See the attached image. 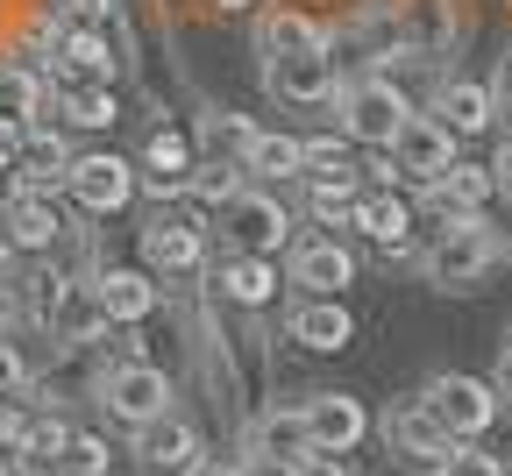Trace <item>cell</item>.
I'll return each instance as SVG.
<instances>
[{
    "mask_svg": "<svg viewBox=\"0 0 512 476\" xmlns=\"http://www.w3.org/2000/svg\"><path fill=\"white\" fill-rule=\"evenodd\" d=\"M107 441L100 434H72V441H64V455H57V476H107Z\"/></svg>",
    "mask_w": 512,
    "mask_h": 476,
    "instance_id": "f1b7e54d",
    "label": "cell"
},
{
    "mask_svg": "<svg viewBox=\"0 0 512 476\" xmlns=\"http://www.w3.org/2000/svg\"><path fill=\"white\" fill-rule=\"evenodd\" d=\"M235 476H285V469H278V462H256V455H249V462H235Z\"/></svg>",
    "mask_w": 512,
    "mask_h": 476,
    "instance_id": "8d00e7d4",
    "label": "cell"
},
{
    "mask_svg": "<svg viewBox=\"0 0 512 476\" xmlns=\"http://www.w3.org/2000/svg\"><path fill=\"white\" fill-rule=\"evenodd\" d=\"M93 292H100V306H107L114 327H143L164 306V278L150 263H107V270H93Z\"/></svg>",
    "mask_w": 512,
    "mask_h": 476,
    "instance_id": "30bf717a",
    "label": "cell"
},
{
    "mask_svg": "<svg viewBox=\"0 0 512 476\" xmlns=\"http://www.w3.org/2000/svg\"><path fill=\"white\" fill-rule=\"evenodd\" d=\"M441 192H448V199H463L470 214H484V207H491V199H498L505 185H498V164H456V171L441 178Z\"/></svg>",
    "mask_w": 512,
    "mask_h": 476,
    "instance_id": "83f0119b",
    "label": "cell"
},
{
    "mask_svg": "<svg viewBox=\"0 0 512 476\" xmlns=\"http://www.w3.org/2000/svg\"><path fill=\"white\" fill-rule=\"evenodd\" d=\"M200 135H207V150H228V157L242 164V150L256 143V121H249V114H214Z\"/></svg>",
    "mask_w": 512,
    "mask_h": 476,
    "instance_id": "f546056e",
    "label": "cell"
},
{
    "mask_svg": "<svg viewBox=\"0 0 512 476\" xmlns=\"http://www.w3.org/2000/svg\"><path fill=\"white\" fill-rule=\"evenodd\" d=\"M434 413H441V427L456 434V441H484L491 427H498V384L491 377H470V370H441V377H427V391H420Z\"/></svg>",
    "mask_w": 512,
    "mask_h": 476,
    "instance_id": "277c9868",
    "label": "cell"
},
{
    "mask_svg": "<svg viewBox=\"0 0 512 476\" xmlns=\"http://www.w3.org/2000/svg\"><path fill=\"white\" fill-rule=\"evenodd\" d=\"M221 242L228 249H249V256H278L292 242V214H285V199L264 192V185H242L235 199H221Z\"/></svg>",
    "mask_w": 512,
    "mask_h": 476,
    "instance_id": "3957f363",
    "label": "cell"
},
{
    "mask_svg": "<svg viewBox=\"0 0 512 476\" xmlns=\"http://www.w3.org/2000/svg\"><path fill=\"white\" fill-rule=\"evenodd\" d=\"M192 476H235V462H214V455H207V462L192 469Z\"/></svg>",
    "mask_w": 512,
    "mask_h": 476,
    "instance_id": "74e56055",
    "label": "cell"
},
{
    "mask_svg": "<svg viewBox=\"0 0 512 476\" xmlns=\"http://www.w3.org/2000/svg\"><path fill=\"white\" fill-rule=\"evenodd\" d=\"M456 143H463L456 128H441L434 114H413V121L399 128V143H392V171H399V178H413V185H441L448 171L463 164V157H456Z\"/></svg>",
    "mask_w": 512,
    "mask_h": 476,
    "instance_id": "ba28073f",
    "label": "cell"
},
{
    "mask_svg": "<svg viewBox=\"0 0 512 476\" xmlns=\"http://www.w3.org/2000/svg\"><path fill=\"white\" fill-rule=\"evenodd\" d=\"M434 476H505V462H498V455H484L477 441H463V448L448 455V462H441Z\"/></svg>",
    "mask_w": 512,
    "mask_h": 476,
    "instance_id": "4dcf8cb0",
    "label": "cell"
},
{
    "mask_svg": "<svg viewBox=\"0 0 512 476\" xmlns=\"http://www.w3.org/2000/svg\"><path fill=\"white\" fill-rule=\"evenodd\" d=\"M285 285H299L306 299H342V292L356 285V249L335 242V235H306V242H292Z\"/></svg>",
    "mask_w": 512,
    "mask_h": 476,
    "instance_id": "9c48e42d",
    "label": "cell"
},
{
    "mask_svg": "<svg viewBox=\"0 0 512 476\" xmlns=\"http://www.w3.org/2000/svg\"><path fill=\"white\" fill-rule=\"evenodd\" d=\"M0 476H15V455H0Z\"/></svg>",
    "mask_w": 512,
    "mask_h": 476,
    "instance_id": "60d3db41",
    "label": "cell"
},
{
    "mask_svg": "<svg viewBox=\"0 0 512 476\" xmlns=\"http://www.w3.org/2000/svg\"><path fill=\"white\" fill-rule=\"evenodd\" d=\"M420 270H427V285H441V292H470L477 278L498 270V235L484 221L477 228H456V235H434L427 256H420Z\"/></svg>",
    "mask_w": 512,
    "mask_h": 476,
    "instance_id": "5b68a950",
    "label": "cell"
},
{
    "mask_svg": "<svg viewBox=\"0 0 512 476\" xmlns=\"http://www.w3.org/2000/svg\"><path fill=\"white\" fill-rule=\"evenodd\" d=\"M306 427H313V448L320 455H356L370 441V413L356 391H306Z\"/></svg>",
    "mask_w": 512,
    "mask_h": 476,
    "instance_id": "4fadbf2b",
    "label": "cell"
},
{
    "mask_svg": "<svg viewBox=\"0 0 512 476\" xmlns=\"http://www.w3.org/2000/svg\"><path fill=\"white\" fill-rule=\"evenodd\" d=\"M207 8H221V15H242V8H256V0H207Z\"/></svg>",
    "mask_w": 512,
    "mask_h": 476,
    "instance_id": "f35d334b",
    "label": "cell"
},
{
    "mask_svg": "<svg viewBox=\"0 0 512 476\" xmlns=\"http://www.w3.org/2000/svg\"><path fill=\"white\" fill-rule=\"evenodd\" d=\"M22 384H29V363L15 356V342H0V398H15Z\"/></svg>",
    "mask_w": 512,
    "mask_h": 476,
    "instance_id": "836d02e7",
    "label": "cell"
},
{
    "mask_svg": "<svg viewBox=\"0 0 512 476\" xmlns=\"http://www.w3.org/2000/svg\"><path fill=\"white\" fill-rule=\"evenodd\" d=\"M427 114H434L441 128H456L463 143H470V135H484V128L498 121V93H491L484 79H441L434 100H427Z\"/></svg>",
    "mask_w": 512,
    "mask_h": 476,
    "instance_id": "ac0fdd59",
    "label": "cell"
},
{
    "mask_svg": "<svg viewBox=\"0 0 512 476\" xmlns=\"http://www.w3.org/2000/svg\"><path fill=\"white\" fill-rule=\"evenodd\" d=\"M349 228H363L384 256H413V207H406V199H392V192L356 199V221H349Z\"/></svg>",
    "mask_w": 512,
    "mask_h": 476,
    "instance_id": "7402d4cb",
    "label": "cell"
},
{
    "mask_svg": "<svg viewBox=\"0 0 512 476\" xmlns=\"http://www.w3.org/2000/svg\"><path fill=\"white\" fill-rule=\"evenodd\" d=\"M264 86L285 100V107H328L342 100V64L335 50H299V57H264Z\"/></svg>",
    "mask_w": 512,
    "mask_h": 476,
    "instance_id": "52a82bcc",
    "label": "cell"
},
{
    "mask_svg": "<svg viewBox=\"0 0 512 476\" xmlns=\"http://www.w3.org/2000/svg\"><path fill=\"white\" fill-rule=\"evenodd\" d=\"M192 178H200V143H192V128L157 121V128L143 135V185H150L157 199H178Z\"/></svg>",
    "mask_w": 512,
    "mask_h": 476,
    "instance_id": "7c38bea8",
    "label": "cell"
},
{
    "mask_svg": "<svg viewBox=\"0 0 512 476\" xmlns=\"http://www.w3.org/2000/svg\"><path fill=\"white\" fill-rule=\"evenodd\" d=\"M306 135H285V128H256V143L242 150V178L256 185H285V178H306Z\"/></svg>",
    "mask_w": 512,
    "mask_h": 476,
    "instance_id": "44dd1931",
    "label": "cell"
},
{
    "mask_svg": "<svg viewBox=\"0 0 512 476\" xmlns=\"http://www.w3.org/2000/svg\"><path fill=\"white\" fill-rule=\"evenodd\" d=\"M15 320H22V299H15V285H0V342H8Z\"/></svg>",
    "mask_w": 512,
    "mask_h": 476,
    "instance_id": "d590c367",
    "label": "cell"
},
{
    "mask_svg": "<svg viewBox=\"0 0 512 476\" xmlns=\"http://www.w3.org/2000/svg\"><path fill=\"white\" fill-rule=\"evenodd\" d=\"M306 207H313L320 221H356V171H313Z\"/></svg>",
    "mask_w": 512,
    "mask_h": 476,
    "instance_id": "4316f807",
    "label": "cell"
},
{
    "mask_svg": "<svg viewBox=\"0 0 512 476\" xmlns=\"http://www.w3.org/2000/svg\"><path fill=\"white\" fill-rule=\"evenodd\" d=\"M306 164L313 171H349V135H306Z\"/></svg>",
    "mask_w": 512,
    "mask_h": 476,
    "instance_id": "1f68e13d",
    "label": "cell"
},
{
    "mask_svg": "<svg viewBox=\"0 0 512 476\" xmlns=\"http://www.w3.org/2000/svg\"><path fill=\"white\" fill-rule=\"evenodd\" d=\"M285 342H299L306 356H342L356 342V313L342 299H299L285 313Z\"/></svg>",
    "mask_w": 512,
    "mask_h": 476,
    "instance_id": "2e32d148",
    "label": "cell"
},
{
    "mask_svg": "<svg viewBox=\"0 0 512 476\" xmlns=\"http://www.w3.org/2000/svg\"><path fill=\"white\" fill-rule=\"evenodd\" d=\"M136 462H143L150 476H192V469L207 462L200 427H192L178 405H171V413H157L150 427H136Z\"/></svg>",
    "mask_w": 512,
    "mask_h": 476,
    "instance_id": "8fae6325",
    "label": "cell"
},
{
    "mask_svg": "<svg viewBox=\"0 0 512 476\" xmlns=\"http://www.w3.org/2000/svg\"><path fill=\"white\" fill-rule=\"evenodd\" d=\"M285 476H349V462H342V455H320V448H313V455H299V462H292Z\"/></svg>",
    "mask_w": 512,
    "mask_h": 476,
    "instance_id": "e575fe53",
    "label": "cell"
},
{
    "mask_svg": "<svg viewBox=\"0 0 512 476\" xmlns=\"http://www.w3.org/2000/svg\"><path fill=\"white\" fill-rule=\"evenodd\" d=\"M0 221H8L22 256H50L64 242V214H57L50 192H8V199H0Z\"/></svg>",
    "mask_w": 512,
    "mask_h": 476,
    "instance_id": "e0dca14e",
    "label": "cell"
},
{
    "mask_svg": "<svg viewBox=\"0 0 512 476\" xmlns=\"http://www.w3.org/2000/svg\"><path fill=\"white\" fill-rule=\"evenodd\" d=\"M93 398L121 427H150L157 413H171V370L150 363V356H121V363H107L93 377Z\"/></svg>",
    "mask_w": 512,
    "mask_h": 476,
    "instance_id": "7a4b0ae2",
    "label": "cell"
},
{
    "mask_svg": "<svg viewBox=\"0 0 512 476\" xmlns=\"http://www.w3.org/2000/svg\"><path fill=\"white\" fill-rule=\"evenodd\" d=\"M50 107L72 121V128H114V121H121V107H114V86H107V79H64V86L50 93Z\"/></svg>",
    "mask_w": 512,
    "mask_h": 476,
    "instance_id": "cb8c5ba5",
    "label": "cell"
},
{
    "mask_svg": "<svg viewBox=\"0 0 512 476\" xmlns=\"http://www.w3.org/2000/svg\"><path fill=\"white\" fill-rule=\"evenodd\" d=\"M256 50L264 57H299V50H328V36H320V22L306 8H271V15H256Z\"/></svg>",
    "mask_w": 512,
    "mask_h": 476,
    "instance_id": "603a6c76",
    "label": "cell"
},
{
    "mask_svg": "<svg viewBox=\"0 0 512 476\" xmlns=\"http://www.w3.org/2000/svg\"><path fill=\"white\" fill-rule=\"evenodd\" d=\"M136 185H143V171L128 164V157H114V150H86V157H72V178H64L72 207H79V214H93V221L121 214L128 199H136Z\"/></svg>",
    "mask_w": 512,
    "mask_h": 476,
    "instance_id": "8992f818",
    "label": "cell"
},
{
    "mask_svg": "<svg viewBox=\"0 0 512 476\" xmlns=\"http://www.w3.org/2000/svg\"><path fill=\"white\" fill-rule=\"evenodd\" d=\"M335 114H342V135H349V143H363V150H392L399 128L413 121V100H406L392 79H384V72H363V79L342 86Z\"/></svg>",
    "mask_w": 512,
    "mask_h": 476,
    "instance_id": "6da1fadb",
    "label": "cell"
},
{
    "mask_svg": "<svg viewBox=\"0 0 512 476\" xmlns=\"http://www.w3.org/2000/svg\"><path fill=\"white\" fill-rule=\"evenodd\" d=\"M100 327H107L100 292H93V285H72V292H64V306H57V320H50V342H64V349H86Z\"/></svg>",
    "mask_w": 512,
    "mask_h": 476,
    "instance_id": "d4e9b609",
    "label": "cell"
},
{
    "mask_svg": "<svg viewBox=\"0 0 512 476\" xmlns=\"http://www.w3.org/2000/svg\"><path fill=\"white\" fill-rule=\"evenodd\" d=\"M214 285H221V299H228V306L264 313V306L278 299V256H249V249H235V256H221Z\"/></svg>",
    "mask_w": 512,
    "mask_h": 476,
    "instance_id": "ffe728a7",
    "label": "cell"
},
{
    "mask_svg": "<svg viewBox=\"0 0 512 476\" xmlns=\"http://www.w3.org/2000/svg\"><path fill=\"white\" fill-rule=\"evenodd\" d=\"M8 256H15V235H8V221H0V270H8Z\"/></svg>",
    "mask_w": 512,
    "mask_h": 476,
    "instance_id": "ab89813d",
    "label": "cell"
},
{
    "mask_svg": "<svg viewBox=\"0 0 512 476\" xmlns=\"http://www.w3.org/2000/svg\"><path fill=\"white\" fill-rule=\"evenodd\" d=\"M384 441H392V448H399L406 462H427V469H441L448 455H456V448H463L456 434H448V427H441V413H434V405H427V398H406V405H399V413H392V420H384Z\"/></svg>",
    "mask_w": 512,
    "mask_h": 476,
    "instance_id": "9a60e30c",
    "label": "cell"
},
{
    "mask_svg": "<svg viewBox=\"0 0 512 476\" xmlns=\"http://www.w3.org/2000/svg\"><path fill=\"white\" fill-rule=\"evenodd\" d=\"M43 114V79L29 64H0V121H36Z\"/></svg>",
    "mask_w": 512,
    "mask_h": 476,
    "instance_id": "484cf974",
    "label": "cell"
},
{
    "mask_svg": "<svg viewBox=\"0 0 512 476\" xmlns=\"http://www.w3.org/2000/svg\"><path fill=\"white\" fill-rule=\"evenodd\" d=\"M29 157V121H0V171H15Z\"/></svg>",
    "mask_w": 512,
    "mask_h": 476,
    "instance_id": "d6a6232c",
    "label": "cell"
},
{
    "mask_svg": "<svg viewBox=\"0 0 512 476\" xmlns=\"http://www.w3.org/2000/svg\"><path fill=\"white\" fill-rule=\"evenodd\" d=\"M143 263L157 270V278H192V270L207 263V235H200V221L150 214V221H143Z\"/></svg>",
    "mask_w": 512,
    "mask_h": 476,
    "instance_id": "5bb4252c",
    "label": "cell"
},
{
    "mask_svg": "<svg viewBox=\"0 0 512 476\" xmlns=\"http://www.w3.org/2000/svg\"><path fill=\"white\" fill-rule=\"evenodd\" d=\"M249 455H256V462H278V469H292L299 455H313L306 405H271V413H256V427H249Z\"/></svg>",
    "mask_w": 512,
    "mask_h": 476,
    "instance_id": "d6986e66",
    "label": "cell"
}]
</instances>
